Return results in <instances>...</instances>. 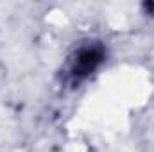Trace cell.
<instances>
[{
	"instance_id": "obj_1",
	"label": "cell",
	"mask_w": 154,
	"mask_h": 152,
	"mask_svg": "<svg viewBox=\"0 0 154 152\" xmlns=\"http://www.w3.org/2000/svg\"><path fill=\"white\" fill-rule=\"evenodd\" d=\"M106 59V47L100 41L86 39L79 43L75 48L68 54L65 66H63V82L77 88L84 81H88L93 72L99 70V66Z\"/></svg>"
}]
</instances>
